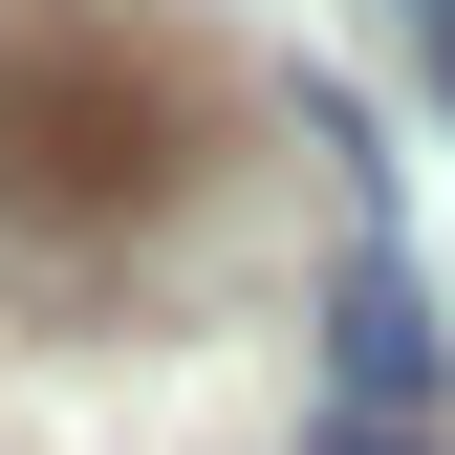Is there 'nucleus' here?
Listing matches in <instances>:
<instances>
[{"label": "nucleus", "mask_w": 455, "mask_h": 455, "mask_svg": "<svg viewBox=\"0 0 455 455\" xmlns=\"http://www.w3.org/2000/svg\"><path fill=\"white\" fill-rule=\"evenodd\" d=\"M412 22H434V66H455V0H412Z\"/></svg>", "instance_id": "7ed1b4c3"}, {"label": "nucleus", "mask_w": 455, "mask_h": 455, "mask_svg": "<svg viewBox=\"0 0 455 455\" xmlns=\"http://www.w3.org/2000/svg\"><path fill=\"white\" fill-rule=\"evenodd\" d=\"M325 390H347V434H412L455 390V325L412 304V260H347V282H325Z\"/></svg>", "instance_id": "f03ea898"}, {"label": "nucleus", "mask_w": 455, "mask_h": 455, "mask_svg": "<svg viewBox=\"0 0 455 455\" xmlns=\"http://www.w3.org/2000/svg\"><path fill=\"white\" fill-rule=\"evenodd\" d=\"M152 174H174V108L108 44H0V217L22 239H108V217H152Z\"/></svg>", "instance_id": "f257e3e1"}, {"label": "nucleus", "mask_w": 455, "mask_h": 455, "mask_svg": "<svg viewBox=\"0 0 455 455\" xmlns=\"http://www.w3.org/2000/svg\"><path fill=\"white\" fill-rule=\"evenodd\" d=\"M325 455H412V434H325Z\"/></svg>", "instance_id": "20e7f679"}]
</instances>
